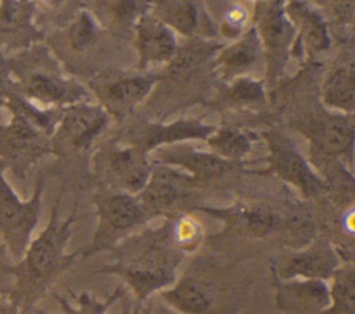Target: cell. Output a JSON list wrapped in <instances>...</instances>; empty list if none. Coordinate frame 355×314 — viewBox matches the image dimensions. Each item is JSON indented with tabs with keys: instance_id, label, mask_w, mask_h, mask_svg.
Here are the masks:
<instances>
[{
	"instance_id": "obj_25",
	"label": "cell",
	"mask_w": 355,
	"mask_h": 314,
	"mask_svg": "<svg viewBox=\"0 0 355 314\" xmlns=\"http://www.w3.org/2000/svg\"><path fill=\"white\" fill-rule=\"evenodd\" d=\"M223 44L202 39L193 37L189 43L178 46L172 58L166 62V73L173 79H180L200 68L209 58L215 57Z\"/></svg>"
},
{
	"instance_id": "obj_34",
	"label": "cell",
	"mask_w": 355,
	"mask_h": 314,
	"mask_svg": "<svg viewBox=\"0 0 355 314\" xmlns=\"http://www.w3.org/2000/svg\"><path fill=\"white\" fill-rule=\"evenodd\" d=\"M7 250L3 245H0V296H7L12 284V278L10 274V261L7 260Z\"/></svg>"
},
{
	"instance_id": "obj_40",
	"label": "cell",
	"mask_w": 355,
	"mask_h": 314,
	"mask_svg": "<svg viewBox=\"0 0 355 314\" xmlns=\"http://www.w3.org/2000/svg\"><path fill=\"white\" fill-rule=\"evenodd\" d=\"M44 4H47L49 7H58L61 4L62 0H42Z\"/></svg>"
},
{
	"instance_id": "obj_6",
	"label": "cell",
	"mask_w": 355,
	"mask_h": 314,
	"mask_svg": "<svg viewBox=\"0 0 355 314\" xmlns=\"http://www.w3.org/2000/svg\"><path fill=\"white\" fill-rule=\"evenodd\" d=\"M11 90L42 109H61L85 101L80 86L47 69L28 66L17 54L0 57Z\"/></svg>"
},
{
	"instance_id": "obj_37",
	"label": "cell",
	"mask_w": 355,
	"mask_h": 314,
	"mask_svg": "<svg viewBox=\"0 0 355 314\" xmlns=\"http://www.w3.org/2000/svg\"><path fill=\"white\" fill-rule=\"evenodd\" d=\"M8 89H10L8 77H7V73H6V69H4L3 64L0 62V122H1V111L4 109V102H6Z\"/></svg>"
},
{
	"instance_id": "obj_39",
	"label": "cell",
	"mask_w": 355,
	"mask_h": 314,
	"mask_svg": "<svg viewBox=\"0 0 355 314\" xmlns=\"http://www.w3.org/2000/svg\"><path fill=\"white\" fill-rule=\"evenodd\" d=\"M122 308H121V314H137L132 310V304L130 300L126 297V293L122 296Z\"/></svg>"
},
{
	"instance_id": "obj_35",
	"label": "cell",
	"mask_w": 355,
	"mask_h": 314,
	"mask_svg": "<svg viewBox=\"0 0 355 314\" xmlns=\"http://www.w3.org/2000/svg\"><path fill=\"white\" fill-rule=\"evenodd\" d=\"M330 1H331V8L336 18L344 25L351 24L354 18V0H330Z\"/></svg>"
},
{
	"instance_id": "obj_12",
	"label": "cell",
	"mask_w": 355,
	"mask_h": 314,
	"mask_svg": "<svg viewBox=\"0 0 355 314\" xmlns=\"http://www.w3.org/2000/svg\"><path fill=\"white\" fill-rule=\"evenodd\" d=\"M286 0H266L258 6L254 29L258 35L268 65L269 80L282 76L295 32L284 8Z\"/></svg>"
},
{
	"instance_id": "obj_23",
	"label": "cell",
	"mask_w": 355,
	"mask_h": 314,
	"mask_svg": "<svg viewBox=\"0 0 355 314\" xmlns=\"http://www.w3.org/2000/svg\"><path fill=\"white\" fill-rule=\"evenodd\" d=\"M261 54L262 47L252 26L216 53L214 57L215 69L222 77H234L248 71Z\"/></svg>"
},
{
	"instance_id": "obj_38",
	"label": "cell",
	"mask_w": 355,
	"mask_h": 314,
	"mask_svg": "<svg viewBox=\"0 0 355 314\" xmlns=\"http://www.w3.org/2000/svg\"><path fill=\"white\" fill-rule=\"evenodd\" d=\"M0 314H19V308L7 296H0Z\"/></svg>"
},
{
	"instance_id": "obj_13",
	"label": "cell",
	"mask_w": 355,
	"mask_h": 314,
	"mask_svg": "<svg viewBox=\"0 0 355 314\" xmlns=\"http://www.w3.org/2000/svg\"><path fill=\"white\" fill-rule=\"evenodd\" d=\"M341 249L326 237H313L305 245L282 256L270 268L280 279L304 278L329 281L333 273L344 263Z\"/></svg>"
},
{
	"instance_id": "obj_15",
	"label": "cell",
	"mask_w": 355,
	"mask_h": 314,
	"mask_svg": "<svg viewBox=\"0 0 355 314\" xmlns=\"http://www.w3.org/2000/svg\"><path fill=\"white\" fill-rule=\"evenodd\" d=\"M158 77L143 75H108L90 82V90L110 118L132 112L153 90Z\"/></svg>"
},
{
	"instance_id": "obj_24",
	"label": "cell",
	"mask_w": 355,
	"mask_h": 314,
	"mask_svg": "<svg viewBox=\"0 0 355 314\" xmlns=\"http://www.w3.org/2000/svg\"><path fill=\"white\" fill-rule=\"evenodd\" d=\"M320 101L324 109L352 115L355 108V69L348 62L331 69L320 86Z\"/></svg>"
},
{
	"instance_id": "obj_22",
	"label": "cell",
	"mask_w": 355,
	"mask_h": 314,
	"mask_svg": "<svg viewBox=\"0 0 355 314\" xmlns=\"http://www.w3.org/2000/svg\"><path fill=\"white\" fill-rule=\"evenodd\" d=\"M286 14L290 18L297 40L293 47L305 50L309 55L324 51L330 46L329 30L320 14L301 0H286Z\"/></svg>"
},
{
	"instance_id": "obj_27",
	"label": "cell",
	"mask_w": 355,
	"mask_h": 314,
	"mask_svg": "<svg viewBox=\"0 0 355 314\" xmlns=\"http://www.w3.org/2000/svg\"><path fill=\"white\" fill-rule=\"evenodd\" d=\"M153 15L172 32L193 37L198 29V10L191 0H157Z\"/></svg>"
},
{
	"instance_id": "obj_32",
	"label": "cell",
	"mask_w": 355,
	"mask_h": 314,
	"mask_svg": "<svg viewBox=\"0 0 355 314\" xmlns=\"http://www.w3.org/2000/svg\"><path fill=\"white\" fill-rule=\"evenodd\" d=\"M97 36L96 19L87 11H80L65 30V39L73 51L89 48Z\"/></svg>"
},
{
	"instance_id": "obj_19",
	"label": "cell",
	"mask_w": 355,
	"mask_h": 314,
	"mask_svg": "<svg viewBox=\"0 0 355 314\" xmlns=\"http://www.w3.org/2000/svg\"><path fill=\"white\" fill-rule=\"evenodd\" d=\"M214 129V126L198 119H179L171 123L146 124L135 131L133 136H129L122 141L129 142L150 155V152L164 145L186 142L190 140L205 141Z\"/></svg>"
},
{
	"instance_id": "obj_1",
	"label": "cell",
	"mask_w": 355,
	"mask_h": 314,
	"mask_svg": "<svg viewBox=\"0 0 355 314\" xmlns=\"http://www.w3.org/2000/svg\"><path fill=\"white\" fill-rule=\"evenodd\" d=\"M111 252L114 261L100 267L97 273L122 279L133 293L135 313L153 295L175 282L179 266L186 257L172 239L169 219L157 228L147 227L129 235Z\"/></svg>"
},
{
	"instance_id": "obj_36",
	"label": "cell",
	"mask_w": 355,
	"mask_h": 314,
	"mask_svg": "<svg viewBox=\"0 0 355 314\" xmlns=\"http://www.w3.org/2000/svg\"><path fill=\"white\" fill-rule=\"evenodd\" d=\"M143 314H180V313L168 307L165 303H162L158 299L157 302H151L150 304H147L146 308H143Z\"/></svg>"
},
{
	"instance_id": "obj_5",
	"label": "cell",
	"mask_w": 355,
	"mask_h": 314,
	"mask_svg": "<svg viewBox=\"0 0 355 314\" xmlns=\"http://www.w3.org/2000/svg\"><path fill=\"white\" fill-rule=\"evenodd\" d=\"M96 227L87 245L78 249L79 257L111 252L119 242L150 220L133 194L98 187L92 198Z\"/></svg>"
},
{
	"instance_id": "obj_33",
	"label": "cell",
	"mask_w": 355,
	"mask_h": 314,
	"mask_svg": "<svg viewBox=\"0 0 355 314\" xmlns=\"http://www.w3.org/2000/svg\"><path fill=\"white\" fill-rule=\"evenodd\" d=\"M263 84L248 76L236 77L227 90L226 98L232 104H251L258 102L263 98Z\"/></svg>"
},
{
	"instance_id": "obj_7",
	"label": "cell",
	"mask_w": 355,
	"mask_h": 314,
	"mask_svg": "<svg viewBox=\"0 0 355 314\" xmlns=\"http://www.w3.org/2000/svg\"><path fill=\"white\" fill-rule=\"evenodd\" d=\"M6 166L0 160V238L8 256L21 259L42 213L44 180L39 173L29 199H21L4 176Z\"/></svg>"
},
{
	"instance_id": "obj_16",
	"label": "cell",
	"mask_w": 355,
	"mask_h": 314,
	"mask_svg": "<svg viewBox=\"0 0 355 314\" xmlns=\"http://www.w3.org/2000/svg\"><path fill=\"white\" fill-rule=\"evenodd\" d=\"M33 0H0V57L28 50L42 39Z\"/></svg>"
},
{
	"instance_id": "obj_4",
	"label": "cell",
	"mask_w": 355,
	"mask_h": 314,
	"mask_svg": "<svg viewBox=\"0 0 355 314\" xmlns=\"http://www.w3.org/2000/svg\"><path fill=\"white\" fill-rule=\"evenodd\" d=\"M158 299L180 314H236L239 293L229 286L225 271L202 264L178 275Z\"/></svg>"
},
{
	"instance_id": "obj_2",
	"label": "cell",
	"mask_w": 355,
	"mask_h": 314,
	"mask_svg": "<svg viewBox=\"0 0 355 314\" xmlns=\"http://www.w3.org/2000/svg\"><path fill=\"white\" fill-rule=\"evenodd\" d=\"M60 205L61 195L57 196L44 228L31 239L21 259L10 264L12 284L7 299L19 308V314H32L35 304L79 257L78 250L67 252L76 213L72 210L61 219Z\"/></svg>"
},
{
	"instance_id": "obj_9",
	"label": "cell",
	"mask_w": 355,
	"mask_h": 314,
	"mask_svg": "<svg viewBox=\"0 0 355 314\" xmlns=\"http://www.w3.org/2000/svg\"><path fill=\"white\" fill-rule=\"evenodd\" d=\"M261 137L266 147V174H273L308 199L327 192L323 180L286 134L266 130L261 133Z\"/></svg>"
},
{
	"instance_id": "obj_28",
	"label": "cell",
	"mask_w": 355,
	"mask_h": 314,
	"mask_svg": "<svg viewBox=\"0 0 355 314\" xmlns=\"http://www.w3.org/2000/svg\"><path fill=\"white\" fill-rule=\"evenodd\" d=\"M330 304L322 314H355V266L344 261L329 278Z\"/></svg>"
},
{
	"instance_id": "obj_26",
	"label": "cell",
	"mask_w": 355,
	"mask_h": 314,
	"mask_svg": "<svg viewBox=\"0 0 355 314\" xmlns=\"http://www.w3.org/2000/svg\"><path fill=\"white\" fill-rule=\"evenodd\" d=\"M147 0H96V21L104 28L123 30L133 28L136 21L147 14Z\"/></svg>"
},
{
	"instance_id": "obj_29",
	"label": "cell",
	"mask_w": 355,
	"mask_h": 314,
	"mask_svg": "<svg viewBox=\"0 0 355 314\" xmlns=\"http://www.w3.org/2000/svg\"><path fill=\"white\" fill-rule=\"evenodd\" d=\"M205 144L212 154L237 165L251 151L250 137L243 130L226 126L215 127L205 138Z\"/></svg>"
},
{
	"instance_id": "obj_21",
	"label": "cell",
	"mask_w": 355,
	"mask_h": 314,
	"mask_svg": "<svg viewBox=\"0 0 355 314\" xmlns=\"http://www.w3.org/2000/svg\"><path fill=\"white\" fill-rule=\"evenodd\" d=\"M191 180L180 172H155L153 167L147 184L136 194L148 220L157 216H169L175 205L183 199V184Z\"/></svg>"
},
{
	"instance_id": "obj_30",
	"label": "cell",
	"mask_w": 355,
	"mask_h": 314,
	"mask_svg": "<svg viewBox=\"0 0 355 314\" xmlns=\"http://www.w3.org/2000/svg\"><path fill=\"white\" fill-rule=\"evenodd\" d=\"M69 293L73 297L75 304H71L65 297H62L60 295H53V297L57 300V303L60 304V308L62 310L64 314H107L108 308L115 302L122 299V296L126 293V289L122 285H119L104 300L96 299L89 292L75 293V292L69 290ZM32 314H49V313L35 308Z\"/></svg>"
},
{
	"instance_id": "obj_10",
	"label": "cell",
	"mask_w": 355,
	"mask_h": 314,
	"mask_svg": "<svg viewBox=\"0 0 355 314\" xmlns=\"http://www.w3.org/2000/svg\"><path fill=\"white\" fill-rule=\"evenodd\" d=\"M294 127L309 141V159H338L352 167L355 137L352 115L324 109L297 120Z\"/></svg>"
},
{
	"instance_id": "obj_18",
	"label": "cell",
	"mask_w": 355,
	"mask_h": 314,
	"mask_svg": "<svg viewBox=\"0 0 355 314\" xmlns=\"http://www.w3.org/2000/svg\"><path fill=\"white\" fill-rule=\"evenodd\" d=\"M198 210L215 216L226 223L227 227L254 238H263L273 231L286 230L293 232L294 219L284 220L269 207L255 203H237L230 207H198Z\"/></svg>"
},
{
	"instance_id": "obj_31",
	"label": "cell",
	"mask_w": 355,
	"mask_h": 314,
	"mask_svg": "<svg viewBox=\"0 0 355 314\" xmlns=\"http://www.w3.org/2000/svg\"><path fill=\"white\" fill-rule=\"evenodd\" d=\"M169 227L175 245L184 255L193 253L200 248L204 239V228L198 220L187 214H179L169 217Z\"/></svg>"
},
{
	"instance_id": "obj_14",
	"label": "cell",
	"mask_w": 355,
	"mask_h": 314,
	"mask_svg": "<svg viewBox=\"0 0 355 314\" xmlns=\"http://www.w3.org/2000/svg\"><path fill=\"white\" fill-rule=\"evenodd\" d=\"M151 163L169 166L186 174L191 181H211L220 178L237 167V163L225 160L211 151H201L187 142L164 145L148 155Z\"/></svg>"
},
{
	"instance_id": "obj_11",
	"label": "cell",
	"mask_w": 355,
	"mask_h": 314,
	"mask_svg": "<svg viewBox=\"0 0 355 314\" xmlns=\"http://www.w3.org/2000/svg\"><path fill=\"white\" fill-rule=\"evenodd\" d=\"M108 120V113L98 104L79 101L61 108L50 134L51 152L65 155L89 149Z\"/></svg>"
},
{
	"instance_id": "obj_20",
	"label": "cell",
	"mask_w": 355,
	"mask_h": 314,
	"mask_svg": "<svg viewBox=\"0 0 355 314\" xmlns=\"http://www.w3.org/2000/svg\"><path fill=\"white\" fill-rule=\"evenodd\" d=\"M135 48L139 68L153 64H166L178 48L176 33L153 14L141 15L133 25Z\"/></svg>"
},
{
	"instance_id": "obj_8",
	"label": "cell",
	"mask_w": 355,
	"mask_h": 314,
	"mask_svg": "<svg viewBox=\"0 0 355 314\" xmlns=\"http://www.w3.org/2000/svg\"><path fill=\"white\" fill-rule=\"evenodd\" d=\"M93 173L101 188L136 195L147 184L153 163L146 152L125 141H107L92 158Z\"/></svg>"
},
{
	"instance_id": "obj_17",
	"label": "cell",
	"mask_w": 355,
	"mask_h": 314,
	"mask_svg": "<svg viewBox=\"0 0 355 314\" xmlns=\"http://www.w3.org/2000/svg\"><path fill=\"white\" fill-rule=\"evenodd\" d=\"M275 306L282 314H322L330 304L327 281L291 278L272 274Z\"/></svg>"
},
{
	"instance_id": "obj_3",
	"label": "cell",
	"mask_w": 355,
	"mask_h": 314,
	"mask_svg": "<svg viewBox=\"0 0 355 314\" xmlns=\"http://www.w3.org/2000/svg\"><path fill=\"white\" fill-rule=\"evenodd\" d=\"M4 109L7 122H0V160L12 176L25 181L32 167L46 155L53 154L50 134L60 109H42L28 102L11 87Z\"/></svg>"
}]
</instances>
